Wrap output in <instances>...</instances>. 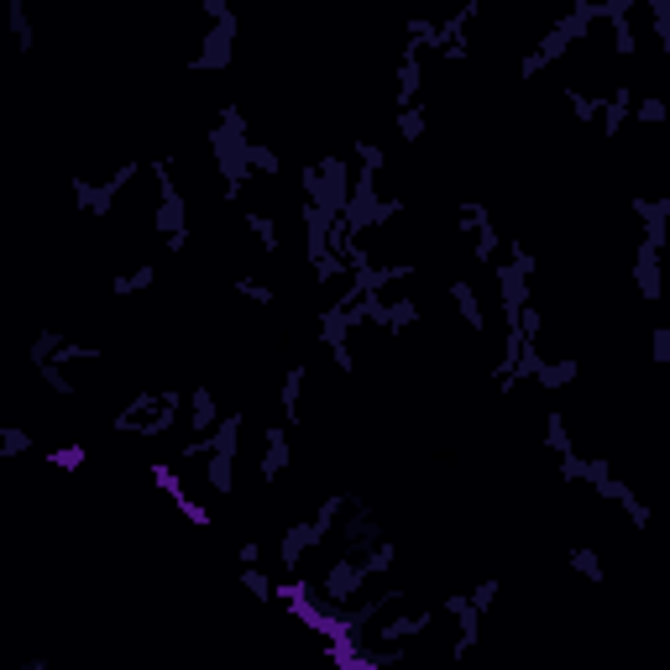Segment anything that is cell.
<instances>
[{
  "label": "cell",
  "mask_w": 670,
  "mask_h": 670,
  "mask_svg": "<svg viewBox=\"0 0 670 670\" xmlns=\"http://www.w3.org/2000/svg\"><path fill=\"white\" fill-rule=\"evenodd\" d=\"M408 278H414V267L367 273V288H393V284H408ZM367 314H372V320H393V314H388V293H372V299H367ZM414 314H419V304H398V320H414Z\"/></svg>",
  "instance_id": "obj_1"
}]
</instances>
